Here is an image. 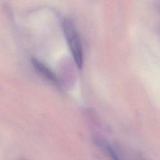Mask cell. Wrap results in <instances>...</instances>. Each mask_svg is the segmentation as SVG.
Wrapping results in <instances>:
<instances>
[{
    "label": "cell",
    "instance_id": "obj_1",
    "mask_svg": "<svg viewBox=\"0 0 160 160\" xmlns=\"http://www.w3.org/2000/svg\"><path fill=\"white\" fill-rule=\"evenodd\" d=\"M63 31L70 51L77 66L81 68L83 62V52L81 38L73 22L65 19L62 23Z\"/></svg>",
    "mask_w": 160,
    "mask_h": 160
},
{
    "label": "cell",
    "instance_id": "obj_2",
    "mask_svg": "<svg viewBox=\"0 0 160 160\" xmlns=\"http://www.w3.org/2000/svg\"><path fill=\"white\" fill-rule=\"evenodd\" d=\"M31 63L36 71L42 77L55 85H59V81L55 74L42 62L35 58L31 59Z\"/></svg>",
    "mask_w": 160,
    "mask_h": 160
}]
</instances>
